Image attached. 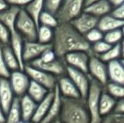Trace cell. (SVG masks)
<instances>
[{"label": "cell", "mask_w": 124, "mask_h": 123, "mask_svg": "<svg viewBox=\"0 0 124 123\" xmlns=\"http://www.w3.org/2000/svg\"><path fill=\"white\" fill-rule=\"evenodd\" d=\"M88 74L90 79L97 81L103 87L106 85L108 80L107 63L100 59L98 56L90 55L88 65Z\"/></svg>", "instance_id": "7"}, {"label": "cell", "mask_w": 124, "mask_h": 123, "mask_svg": "<svg viewBox=\"0 0 124 123\" xmlns=\"http://www.w3.org/2000/svg\"><path fill=\"white\" fill-rule=\"evenodd\" d=\"M114 118H115V123H124V115L114 114Z\"/></svg>", "instance_id": "43"}, {"label": "cell", "mask_w": 124, "mask_h": 123, "mask_svg": "<svg viewBox=\"0 0 124 123\" xmlns=\"http://www.w3.org/2000/svg\"><path fill=\"white\" fill-rule=\"evenodd\" d=\"M25 123H35V122H33L32 121H29V122H25Z\"/></svg>", "instance_id": "52"}, {"label": "cell", "mask_w": 124, "mask_h": 123, "mask_svg": "<svg viewBox=\"0 0 124 123\" xmlns=\"http://www.w3.org/2000/svg\"><path fill=\"white\" fill-rule=\"evenodd\" d=\"M123 25L124 20H119L116 17L113 16L111 14H108L99 18L97 28L101 30L103 33H106L110 30L121 29Z\"/></svg>", "instance_id": "21"}, {"label": "cell", "mask_w": 124, "mask_h": 123, "mask_svg": "<svg viewBox=\"0 0 124 123\" xmlns=\"http://www.w3.org/2000/svg\"><path fill=\"white\" fill-rule=\"evenodd\" d=\"M104 89L116 100L124 98V84H118L108 82L104 87Z\"/></svg>", "instance_id": "32"}, {"label": "cell", "mask_w": 124, "mask_h": 123, "mask_svg": "<svg viewBox=\"0 0 124 123\" xmlns=\"http://www.w3.org/2000/svg\"><path fill=\"white\" fill-rule=\"evenodd\" d=\"M8 6L18 7V8H25L26 5L31 1V0H4Z\"/></svg>", "instance_id": "40"}, {"label": "cell", "mask_w": 124, "mask_h": 123, "mask_svg": "<svg viewBox=\"0 0 124 123\" xmlns=\"http://www.w3.org/2000/svg\"><path fill=\"white\" fill-rule=\"evenodd\" d=\"M52 123H62V122H60V121H59V120H58V119H57V120L54 121V122H52Z\"/></svg>", "instance_id": "50"}, {"label": "cell", "mask_w": 124, "mask_h": 123, "mask_svg": "<svg viewBox=\"0 0 124 123\" xmlns=\"http://www.w3.org/2000/svg\"><path fill=\"white\" fill-rule=\"evenodd\" d=\"M21 119V111L20 106V98L15 97L12 105H10L8 112L6 113L5 123H17Z\"/></svg>", "instance_id": "28"}, {"label": "cell", "mask_w": 124, "mask_h": 123, "mask_svg": "<svg viewBox=\"0 0 124 123\" xmlns=\"http://www.w3.org/2000/svg\"><path fill=\"white\" fill-rule=\"evenodd\" d=\"M38 22H39V25H44V26L50 27L52 29H55L59 24L55 14L46 10H43L41 13Z\"/></svg>", "instance_id": "31"}, {"label": "cell", "mask_w": 124, "mask_h": 123, "mask_svg": "<svg viewBox=\"0 0 124 123\" xmlns=\"http://www.w3.org/2000/svg\"><path fill=\"white\" fill-rule=\"evenodd\" d=\"M108 1L110 2V3H111V5H112L113 8H115V7L118 6V5H120L123 3H124V0H108Z\"/></svg>", "instance_id": "44"}, {"label": "cell", "mask_w": 124, "mask_h": 123, "mask_svg": "<svg viewBox=\"0 0 124 123\" xmlns=\"http://www.w3.org/2000/svg\"><path fill=\"white\" fill-rule=\"evenodd\" d=\"M85 8V0H62L55 14L58 23H70Z\"/></svg>", "instance_id": "5"}, {"label": "cell", "mask_w": 124, "mask_h": 123, "mask_svg": "<svg viewBox=\"0 0 124 123\" xmlns=\"http://www.w3.org/2000/svg\"><path fill=\"white\" fill-rule=\"evenodd\" d=\"M28 64L34 67L45 71L46 72H49L52 75L56 76L57 78L66 74L65 63H64L63 60L58 58L50 62H42L37 58V59L34 60Z\"/></svg>", "instance_id": "10"}, {"label": "cell", "mask_w": 124, "mask_h": 123, "mask_svg": "<svg viewBox=\"0 0 124 123\" xmlns=\"http://www.w3.org/2000/svg\"><path fill=\"white\" fill-rule=\"evenodd\" d=\"M52 46V44L46 45L38 42L37 41H25L23 47V62L25 64H28L34 60L37 59L47 48Z\"/></svg>", "instance_id": "12"}, {"label": "cell", "mask_w": 124, "mask_h": 123, "mask_svg": "<svg viewBox=\"0 0 124 123\" xmlns=\"http://www.w3.org/2000/svg\"><path fill=\"white\" fill-rule=\"evenodd\" d=\"M116 100L114 97L109 94L106 90H103L100 98L99 112L101 116H106L110 114H112L116 106Z\"/></svg>", "instance_id": "23"}, {"label": "cell", "mask_w": 124, "mask_h": 123, "mask_svg": "<svg viewBox=\"0 0 124 123\" xmlns=\"http://www.w3.org/2000/svg\"><path fill=\"white\" fill-rule=\"evenodd\" d=\"M2 56H3V60L5 66L10 72H13L15 70H20L19 61L9 45H3V46Z\"/></svg>", "instance_id": "25"}, {"label": "cell", "mask_w": 124, "mask_h": 123, "mask_svg": "<svg viewBox=\"0 0 124 123\" xmlns=\"http://www.w3.org/2000/svg\"><path fill=\"white\" fill-rule=\"evenodd\" d=\"M112 8V5L108 0H99L85 6L84 11L99 19L104 15L111 14Z\"/></svg>", "instance_id": "17"}, {"label": "cell", "mask_w": 124, "mask_h": 123, "mask_svg": "<svg viewBox=\"0 0 124 123\" xmlns=\"http://www.w3.org/2000/svg\"><path fill=\"white\" fill-rule=\"evenodd\" d=\"M120 61H121V62H122V64L124 66V58H123V59H120Z\"/></svg>", "instance_id": "51"}, {"label": "cell", "mask_w": 124, "mask_h": 123, "mask_svg": "<svg viewBox=\"0 0 124 123\" xmlns=\"http://www.w3.org/2000/svg\"><path fill=\"white\" fill-rule=\"evenodd\" d=\"M17 123H25V122H24V121H20V122H17Z\"/></svg>", "instance_id": "53"}, {"label": "cell", "mask_w": 124, "mask_h": 123, "mask_svg": "<svg viewBox=\"0 0 124 123\" xmlns=\"http://www.w3.org/2000/svg\"><path fill=\"white\" fill-rule=\"evenodd\" d=\"M120 44V51H121V59L124 58V38L121 41Z\"/></svg>", "instance_id": "46"}, {"label": "cell", "mask_w": 124, "mask_h": 123, "mask_svg": "<svg viewBox=\"0 0 124 123\" xmlns=\"http://www.w3.org/2000/svg\"><path fill=\"white\" fill-rule=\"evenodd\" d=\"M8 7V5L7 4L4 0H0V12L4 10L5 8H7Z\"/></svg>", "instance_id": "47"}, {"label": "cell", "mask_w": 124, "mask_h": 123, "mask_svg": "<svg viewBox=\"0 0 124 123\" xmlns=\"http://www.w3.org/2000/svg\"><path fill=\"white\" fill-rule=\"evenodd\" d=\"M20 106L21 111V119L24 122L31 121L36 110L37 103L28 94H24L20 98Z\"/></svg>", "instance_id": "20"}, {"label": "cell", "mask_w": 124, "mask_h": 123, "mask_svg": "<svg viewBox=\"0 0 124 123\" xmlns=\"http://www.w3.org/2000/svg\"><path fill=\"white\" fill-rule=\"evenodd\" d=\"M38 25L32 17L24 9L20 8L15 21V30L23 37L25 41H36Z\"/></svg>", "instance_id": "4"}, {"label": "cell", "mask_w": 124, "mask_h": 123, "mask_svg": "<svg viewBox=\"0 0 124 123\" xmlns=\"http://www.w3.org/2000/svg\"><path fill=\"white\" fill-rule=\"evenodd\" d=\"M8 79L9 81V84L15 97L20 98L24 94H25L31 79H30L29 76L25 73V71L15 70L10 72L9 77Z\"/></svg>", "instance_id": "9"}, {"label": "cell", "mask_w": 124, "mask_h": 123, "mask_svg": "<svg viewBox=\"0 0 124 123\" xmlns=\"http://www.w3.org/2000/svg\"><path fill=\"white\" fill-rule=\"evenodd\" d=\"M5 120H6V115L3 109L0 107V123H5Z\"/></svg>", "instance_id": "45"}, {"label": "cell", "mask_w": 124, "mask_h": 123, "mask_svg": "<svg viewBox=\"0 0 124 123\" xmlns=\"http://www.w3.org/2000/svg\"><path fill=\"white\" fill-rule=\"evenodd\" d=\"M98 18L83 11L78 17L70 22V24L80 34L85 36L88 31L97 27Z\"/></svg>", "instance_id": "13"}, {"label": "cell", "mask_w": 124, "mask_h": 123, "mask_svg": "<svg viewBox=\"0 0 124 123\" xmlns=\"http://www.w3.org/2000/svg\"><path fill=\"white\" fill-rule=\"evenodd\" d=\"M58 120L62 123H90V116L85 99L62 97V107Z\"/></svg>", "instance_id": "2"}, {"label": "cell", "mask_w": 124, "mask_h": 123, "mask_svg": "<svg viewBox=\"0 0 124 123\" xmlns=\"http://www.w3.org/2000/svg\"><path fill=\"white\" fill-rule=\"evenodd\" d=\"M100 59L104 62L108 63L109 62L115 61V60L121 59V51H120V44H116L111 46L106 52L98 56Z\"/></svg>", "instance_id": "30"}, {"label": "cell", "mask_w": 124, "mask_h": 123, "mask_svg": "<svg viewBox=\"0 0 124 123\" xmlns=\"http://www.w3.org/2000/svg\"><path fill=\"white\" fill-rule=\"evenodd\" d=\"M61 107H62V96L57 89V86L53 89V99L48 109V111L45 117L40 123H52L57 120L60 115Z\"/></svg>", "instance_id": "16"}, {"label": "cell", "mask_w": 124, "mask_h": 123, "mask_svg": "<svg viewBox=\"0 0 124 123\" xmlns=\"http://www.w3.org/2000/svg\"><path fill=\"white\" fill-rule=\"evenodd\" d=\"M62 0H45L44 10L55 14Z\"/></svg>", "instance_id": "36"}, {"label": "cell", "mask_w": 124, "mask_h": 123, "mask_svg": "<svg viewBox=\"0 0 124 123\" xmlns=\"http://www.w3.org/2000/svg\"><path fill=\"white\" fill-rule=\"evenodd\" d=\"M52 47L60 59L73 51H81L92 55L90 44L70 23H59L54 29Z\"/></svg>", "instance_id": "1"}, {"label": "cell", "mask_w": 124, "mask_h": 123, "mask_svg": "<svg viewBox=\"0 0 124 123\" xmlns=\"http://www.w3.org/2000/svg\"><path fill=\"white\" fill-rule=\"evenodd\" d=\"M96 1H99V0H85V7L90 4V3H95V2H96Z\"/></svg>", "instance_id": "48"}, {"label": "cell", "mask_w": 124, "mask_h": 123, "mask_svg": "<svg viewBox=\"0 0 124 123\" xmlns=\"http://www.w3.org/2000/svg\"><path fill=\"white\" fill-rule=\"evenodd\" d=\"M24 42H25V40L23 39V37L16 30H15L14 31H12V32H10V39H9L8 45L10 46V47L13 50L15 55L16 56L20 66V70L22 71H24L25 66V64L23 62V58H22Z\"/></svg>", "instance_id": "18"}, {"label": "cell", "mask_w": 124, "mask_h": 123, "mask_svg": "<svg viewBox=\"0 0 124 123\" xmlns=\"http://www.w3.org/2000/svg\"><path fill=\"white\" fill-rule=\"evenodd\" d=\"M121 31H122V34H123V38H124V25H123V26H122Z\"/></svg>", "instance_id": "49"}, {"label": "cell", "mask_w": 124, "mask_h": 123, "mask_svg": "<svg viewBox=\"0 0 124 123\" xmlns=\"http://www.w3.org/2000/svg\"><path fill=\"white\" fill-rule=\"evenodd\" d=\"M57 88L62 98L68 99H78L80 97V94L74 84L67 75H62L57 78Z\"/></svg>", "instance_id": "14"}, {"label": "cell", "mask_w": 124, "mask_h": 123, "mask_svg": "<svg viewBox=\"0 0 124 123\" xmlns=\"http://www.w3.org/2000/svg\"><path fill=\"white\" fill-rule=\"evenodd\" d=\"M20 8L8 6L4 10L0 12V22L3 23L10 32L15 30V21Z\"/></svg>", "instance_id": "22"}, {"label": "cell", "mask_w": 124, "mask_h": 123, "mask_svg": "<svg viewBox=\"0 0 124 123\" xmlns=\"http://www.w3.org/2000/svg\"><path fill=\"white\" fill-rule=\"evenodd\" d=\"M24 71L29 76L30 79L38 83L49 91H52L57 85V78L52 74L36 68L29 64H25Z\"/></svg>", "instance_id": "6"}, {"label": "cell", "mask_w": 124, "mask_h": 123, "mask_svg": "<svg viewBox=\"0 0 124 123\" xmlns=\"http://www.w3.org/2000/svg\"><path fill=\"white\" fill-rule=\"evenodd\" d=\"M90 54L85 51H73L68 53L62 58L66 66H69L73 68L78 69L84 72L88 73V65L90 61Z\"/></svg>", "instance_id": "11"}, {"label": "cell", "mask_w": 124, "mask_h": 123, "mask_svg": "<svg viewBox=\"0 0 124 123\" xmlns=\"http://www.w3.org/2000/svg\"><path fill=\"white\" fill-rule=\"evenodd\" d=\"M3 45L0 42V78H6L8 79L10 74V71L5 66L4 62L3 60V56H2V47Z\"/></svg>", "instance_id": "38"}, {"label": "cell", "mask_w": 124, "mask_h": 123, "mask_svg": "<svg viewBox=\"0 0 124 123\" xmlns=\"http://www.w3.org/2000/svg\"><path fill=\"white\" fill-rule=\"evenodd\" d=\"M54 36V29L50 27L44 26V25H39L37 28V36H36V41L42 44L49 45L52 44Z\"/></svg>", "instance_id": "29"}, {"label": "cell", "mask_w": 124, "mask_h": 123, "mask_svg": "<svg viewBox=\"0 0 124 123\" xmlns=\"http://www.w3.org/2000/svg\"><path fill=\"white\" fill-rule=\"evenodd\" d=\"M113 113L118 114V115H124V98L116 100Z\"/></svg>", "instance_id": "41"}, {"label": "cell", "mask_w": 124, "mask_h": 123, "mask_svg": "<svg viewBox=\"0 0 124 123\" xmlns=\"http://www.w3.org/2000/svg\"><path fill=\"white\" fill-rule=\"evenodd\" d=\"M111 45H109L107 42L101 40V41H96V42L93 43L90 45V48H91V52L92 55H95V56H100V55L103 54L104 52H106L110 47Z\"/></svg>", "instance_id": "34"}, {"label": "cell", "mask_w": 124, "mask_h": 123, "mask_svg": "<svg viewBox=\"0 0 124 123\" xmlns=\"http://www.w3.org/2000/svg\"><path fill=\"white\" fill-rule=\"evenodd\" d=\"M49 92L50 91L45 87H43L42 85L35 82V81L31 80L26 94L29 95L36 103H39L46 96V94Z\"/></svg>", "instance_id": "26"}, {"label": "cell", "mask_w": 124, "mask_h": 123, "mask_svg": "<svg viewBox=\"0 0 124 123\" xmlns=\"http://www.w3.org/2000/svg\"><path fill=\"white\" fill-rule=\"evenodd\" d=\"M15 95L11 89L9 81L6 78H0V107L5 115L12 105Z\"/></svg>", "instance_id": "15"}, {"label": "cell", "mask_w": 124, "mask_h": 123, "mask_svg": "<svg viewBox=\"0 0 124 123\" xmlns=\"http://www.w3.org/2000/svg\"><path fill=\"white\" fill-rule=\"evenodd\" d=\"M123 39V36L122 34L121 29L107 31V32L104 33V36H103V40L111 46L119 44Z\"/></svg>", "instance_id": "33"}, {"label": "cell", "mask_w": 124, "mask_h": 123, "mask_svg": "<svg viewBox=\"0 0 124 123\" xmlns=\"http://www.w3.org/2000/svg\"><path fill=\"white\" fill-rule=\"evenodd\" d=\"M103 36H104V33L101 30H99L97 27L90 30L85 35V39L87 40V41H88L90 45L96 42V41L103 40Z\"/></svg>", "instance_id": "35"}, {"label": "cell", "mask_w": 124, "mask_h": 123, "mask_svg": "<svg viewBox=\"0 0 124 123\" xmlns=\"http://www.w3.org/2000/svg\"><path fill=\"white\" fill-rule=\"evenodd\" d=\"M104 90V87L100 83L94 79H90V84L88 93L85 98L86 106L90 116V123H100L102 120V116L99 112L100 98L101 93Z\"/></svg>", "instance_id": "3"}, {"label": "cell", "mask_w": 124, "mask_h": 123, "mask_svg": "<svg viewBox=\"0 0 124 123\" xmlns=\"http://www.w3.org/2000/svg\"><path fill=\"white\" fill-rule=\"evenodd\" d=\"M66 75L72 80L80 94V97L85 99L88 93L90 84V77L88 73L78 69L66 66Z\"/></svg>", "instance_id": "8"}, {"label": "cell", "mask_w": 124, "mask_h": 123, "mask_svg": "<svg viewBox=\"0 0 124 123\" xmlns=\"http://www.w3.org/2000/svg\"><path fill=\"white\" fill-rule=\"evenodd\" d=\"M44 3L45 0H31L25 8H23L32 17L38 26H39V22H38L39 16L41 12L44 10Z\"/></svg>", "instance_id": "27"}, {"label": "cell", "mask_w": 124, "mask_h": 123, "mask_svg": "<svg viewBox=\"0 0 124 123\" xmlns=\"http://www.w3.org/2000/svg\"><path fill=\"white\" fill-rule=\"evenodd\" d=\"M100 123H115V118H114V114H110L108 116L102 117V120Z\"/></svg>", "instance_id": "42"}, {"label": "cell", "mask_w": 124, "mask_h": 123, "mask_svg": "<svg viewBox=\"0 0 124 123\" xmlns=\"http://www.w3.org/2000/svg\"><path fill=\"white\" fill-rule=\"evenodd\" d=\"M52 99H53V90L50 91L41 102L37 103L36 110L35 111L32 119H31V121L33 122L40 123L42 121V119L44 118L45 116L47 113L48 109H49L50 105L52 101Z\"/></svg>", "instance_id": "24"}, {"label": "cell", "mask_w": 124, "mask_h": 123, "mask_svg": "<svg viewBox=\"0 0 124 123\" xmlns=\"http://www.w3.org/2000/svg\"><path fill=\"white\" fill-rule=\"evenodd\" d=\"M10 39V31L0 22V42L3 45H8Z\"/></svg>", "instance_id": "37"}, {"label": "cell", "mask_w": 124, "mask_h": 123, "mask_svg": "<svg viewBox=\"0 0 124 123\" xmlns=\"http://www.w3.org/2000/svg\"><path fill=\"white\" fill-rule=\"evenodd\" d=\"M111 14L117 19L124 20V3L112 8Z\"/></svg>", "instance_id": "39"}, {"label": "cell", "mask_w": 124, "mask_h": 123, "mask_svg": "<svg viewBox=\"0 0 124 123\" xmlns=\"http://www.w3.org/2000/svg\"><path fill=\"white\" fill-rule=\"evenodd\" d=\"M107 73L109 82L124 84V66L120 60H115L108 62Z\"/></svg>", "instance_id": "19"}]
</instances>
